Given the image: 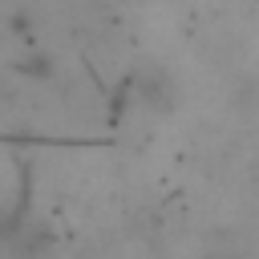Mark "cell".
<instances>
[{
	"label": "cell",
	"mask_w": 259,
	"mask_h": 259,
	"mask_svg": "<svg viewBox=\"0 0 259 259\" xmlns=\"http://www.w3.org/2000/svg\"><path fill=\"white\" fill-rule=\"evenodd\" d=\"M53 247H57L53 231H45V227L36 223V227H24V231L12 239V259H49Z\"/></svg>",
	"instance_id": "obj_1"
},
{
	"label": "cell",
	"mask_w": 259,
	"mask_h": 259,
	"mask_svg": "<svg viewBox=\"0 0 259 259\" xmlns=\"http://www.w3.org/2000/svg\"><path fill=\"white\" fill-rule=\"evenodd\" d=\"M16 69L28 73V77H53V61H49L45 53H28V57H20Z\"/></svg>",
	"instance_id": "obj_2"
}]
</instances>
